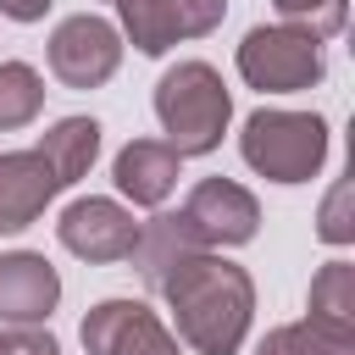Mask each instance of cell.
<instances>
[{
  "instance_id": "9",
  "label": "cell",
  "mask_w": 355,
  "mask_h": 355,
  "mask_svg": "<svg viewBox=\"0 0 355 355\" xmlns=\"http://www.w3.org/2000/svg\"><path fill=\"white\" fill-rule=\"evenodd\" d=\"M55 233H61V244H67L78 261H100V266H105V261H128L133 244H139L133 211L116 205V200H100V194L72 200V205L61 211Z\"/></svg>"
},
{
  "instance_id": "6",
  "label": "cell",
  "mask_w": 355,
  "mask_h": 355,
  "mask_svg": "<svg viewBox=\"0 0 355 355\" xmlns=\"http://www.w3.org/2000/svg\"><path fill=\"white\" fill-rule=\"evenodd\" d=\"M116 67H122V33L105 17L78 11L50 33V72L67 89H100Z\"/></svg>"
},
{
  "instance_id": "20",
  "label": "cell",
  "mask_w": 355,
  "mask_h": 355,
  "mask_svg": "<svg viewBox=\"0 0 355 355\" xmlns=\"http://www.w3.org/2000/svg\"><path fill=\"white\" fill-rule=\"evenodd\" d=\"M0 355H61L44 327H0Z\"/></svg>"
},
{
  "instance_id": "1",
  "label": "cell",
  "mask_w": 355,
  "mask_h": 355,
  "mask_svg": "<svg viewBox=\"0 0 355 355\" xmlns=\"http://www.w3.org/2000/svg\"><path fill=\"white\" fill-rule=\"evenodd\" d=\"M155 294L166 300V311L178 322V338L194 355H233L250 333V316H255V283L222 250L183 255L161 277Z\"/></svg>"
},
{
  "instance_id": "12",
  "label": "cell",
  "mask_w": 355,
  "mask_h": 355,
  "mask_svg": "<svg viewBox=\"0 0 355 355\" xmlns=\"http://www.w3.org/2000/svg\"><path fill=\"white\" fill-rule=\"evenodd\" d=\"M178 166H183V155L166 150L161 139H128V144L116 150V161H111V178H116L122 200H133V205H161V200L178 189Z\"/></svg>"
},
{
  "instance_id": "10",
  "label": "cell",
  "mask_w": 355,
  "mask_h": 355,
  "mask_svg": "<svg viewBox=\"0 0 355 355\" xmlns=\"http://www.w3.org/2000/svg\"><path fill=\"white\" fill-rule=\"evenodd\" d=\"M61 300V277L44 255L33 250H17V255H0V322L11 327H39Z\"/></svg>"
},
{
  "instance_id": "17",
  "label": "cell",
  "mask_w": 355,
  "mask_h": 355,
  "mask_svg": "<svg viewBox=\"0 0 355 355\" xmlns=\"http://www.w3.org/2000/svg\"><path fill=\"white\" fill-rule=\"evenodd\" d=\"M255 355H355V344H338L327 333H316L311 322H288V327H272Z\"/></svg>"
},
{
  "instance_id": "15",
  "label": "cell",
  "mask_w": 355,
  "mask_h": 355,
  "mask_svg": "<svg viewBox=\"0 0 355 355\" xmlns=\"http://www.w3.org/2000/svg\"><path fill=\"white\" fill-rule=\"evenodd\" d=\"M183 255H194V244H189V233H183V222H178V211H161V216H150L144 227H139V244H133V266H139V277L150 283V288H161V277L183 261Z\"/></svg>"
},
{
  "instance_id": "5",
  "label": "cell",
  "mask_w": 355,
  "mask_h": 355,
  "mask_svg": "<svg viewBox=\"0 0 355 355\" xmlns=\"http://www.w3.org/2000/svg\"><path fill=\"white\" fill-rule=\"evenodd\" d=\"M183 233L194 250H233V244H250L255 227H261V205L244 183L233 178H200L178 211Z\"/></svg>"
},
{
  "instance_id": "16",
  "label": "cell",
  "mask_w": 355,
  "mask_h": 355,
  "mask_svg": "<svg viewBox=\"0 0 355 355\" xmlns=\"http://www.w3.org/2000/svg\"><path fill=\"white\" fill-rule=\"evenodd\" d=\"M44 105V83L28 61H0V133H17L39 116Z\"/></svg>"
},
{
  "instance_id": "14",
  "label": "cell",
  "mask_w": 355,
  "mask_h": 355,
  "mask_svg": "<svg viewBox=\"0 0 355 355\" xmlns=\"http://www.w3.org/2000/svg\"><path fill=\"white\" fill-rule=\"evenodd\" d=\"M33 150L50 161V172H55L61 189H67V183H78V178L94 166V155H100V122H94V116H61Z\"/></svg>"
},
{
  "instance_id": "21",
  "label": "cell",
  "mask_w": 355,
  "mask_h": 355,
  "mask_svg": "<svg viewBox=\"0 0 355 355\" xmlns=\"http://www.w3.org/2000/svg\"><path fill=\"white\" fill-rule=\"evenodd\" d=\"M50 6H55V0H0V11H6L11 22H39Z\"/></svg>"
},
{
  "instance_id": "19",
  "label": "cell",
  "mask_w": 355,
  "mask_h": 355,
  "mask_svg": "<svg viewBox=\"0 0 355 355\" xmlns=\"http://www.w3.org/2000/svg\"><path fill=\"white\" fill-rule=\"evenodd\" d=\"M327 244H349L355 239V216H349V183H338L322 205V227H316Z\"/></svg>"
},
{
  "instance_id": "13",
  "label": "cell",
  "mask_w": 355,
  "mask_h": 355,
  "mask_svg": "<svg viewBox=\"0 0 355 355\" xmlns=\"http://www.w3.org/2000/svg\"><path fill=\"white\" fill-rule=\"evenodd\" d=\"M305 322L338 344H355V266L349 261H327L311 277V316Z\"/></svg>"
},
{
  "instance_id": "18",
  "label": "cell",
  "mask_w": 355,
  "mask_h": 355,
  "mask_svg": "<svg viewBox=\"0 0 355 355\" xmlns=\"http://www.w3.org/2000/svg\"><path fill=\"white\" fill-rule=\"evenodd\" d=\"M272 6H277L283 28H300V33H311L316 44L333 39V33L344 28V11H349V0H272Z\"/></svg>"
},
{
  "instance_id": "7",
  "label": "cell",
  "mask_w": 355,
  "mask_h": 355,
  "mask_svg": "<svg viewBox=\"0 0 355 355\" xmlns=\"http://www.w3.org/2000/svg\"><path fill=\"white\" fill-rule=\"evenodd\" d=\"M116 11L139 55H166L178 39H205L227 17V0H116Z\"/></svg>"
},
{
  "instance_id": "4",
  "label": "cell",
  "mask_w": 355,
  "mask_h": 355,
  "mask_svg": "<svg viewBox=\"0 0 355 355\" xmlns=\"http://www.w3.org/2000/svg\"><path fill=\"white\" fill-rule=\"evenodd\" d=\"M239 78L261 94H300L322 83V44L300 28H250L239 44Z\"/></svg>"
},
{
  "instance_id": "2",
  "label": "cell",
  "mask_w": 355,
  "mask_h": 355,
  "mask_svg": "<svg viewBox=\"0 0 355 355\" xmlns=\"http://www.w3.org/2000/svg\"><path fill=\"white\" fill-rule=\"evenodd\" d=\"M155 116L166 128V150H178V155L216 150L222 133H227V116H233L222 72L205 67V61H178L155 83Z\"/></svg>"
},
{
  "instance_id": "8",
  "label": "cell",
  "mask_w": 355,
  "mask_h": 355,
  "mask_svg": "<svg viewBox=\"0 0 355 355\" xmlns=\"http://www.w3.org/2000/svg\"><path fill=\"white\" fill-rule=\"evenodd\" d=\"M89 355H178V338L139 300H100L78 327Z\"/></svg>"
},
{
  "instance_id": "11",
  "label": "cell",
  "mask_w": 355,
  "mask_h": 355,
  "mask_svg": "<svg viewBox=\"0 0 355 355\" xmlns=\"http://www.w3.org/2000/svg\"><path fill=\"white\" fill-rule=\"evenodd\" d=\"M61 194V178L39 150H6L0 155V233H22L44 216V205Z\"/></svg>"
},
{
  "instance_id": "3",
  "label": "cell",
  "mask_w": 355,
  "mask_h": 355,
  "mask_svg": "<svg viewBox=\"0 0 355 355\" xmlns=\"http://www.w3.org/2000/svg\"><path fill=\"white\" fill-rule=\"evenodd\" d=\"M239 150L272 183H311L327 161V122L316 111H255L239 133Z\"/></svg>"
}]
</instances>
